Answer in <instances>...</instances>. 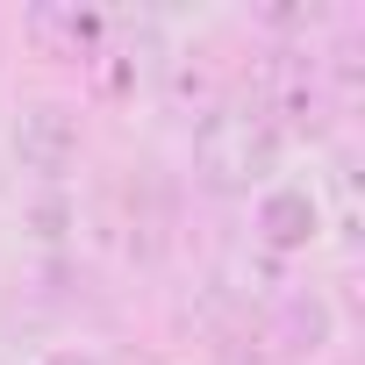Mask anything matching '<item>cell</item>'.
Wrapping results in <instances>:
<instances>
[{
	"instance_id": "obj_6",
	"label": "cell",
	"mask_w": 365,
	"mask_h": 365,
	"mask_svg": "<svg viewBox=\"0 0 365 365\" xmlns=\"http://www.w3.org/2000/svg\"><path fill=\"white\" fill-rule=\"evenodd\" d=\"M43 365H108V358H101V351H51Z\"/></svg>"
},
{
	"instance_id": "obj_4",
	"label": "cell",
	"mask_w": 365,
	"mask_h": 365,
	"mask_svg": "<svg viewBox=\"0 0 365 365\" xmlns=\"http://www.w3.org/2000/svg\"><path fill=\"white\" fill-rule=\"evenodd\" d=\"M86 65H93V79H101L108 93L143 86L150 65H158V36H150V22H108V36H101V51H93Z\"/></svg>"
},
{
	"instance_id": "obj_1",
	"label": "cell",
	"mask_w": 365,
	"mask_h": 365,
	"mask_svg": "<svg viewBox=\"0 0 365 365\" xmlns=\"http://www.w3.org/2000/svg\"><path fill=\"white\" fill-rule=\"evenodd\" d=\"M279 129L265 122V108L251 93H230L201 115L194 129V179L208 194L237 201V194H265L272 187V172H279Z\"/></svg>"
},
{
	"instance_id": "obj_2",
	"label": "cell",
	"mask_w": 365,
	"mask_h": 365,
	"mask_svg": "<svg viewBox=\"0 0 365 365\" xmlns=\"http://www.w3.org/2000/svg\"><path fill=\"white\" fill-rule=\"evenodd\" d=\"M15 158L36 179H65L79 165V115L65 101H22L15 108Z\"/></svg>"
},
{
	"instance_id": "obj_5",
	"label": "cell",
	"mask_w": 365,
	"mask_h": 365,
	"mask_svg": "<svg viewBox=\"0 0 365 365\" xmlns=\"http://www.w3.org/2000/svg\"><path fill=\"white\" fill-rule=\"evenodd\" d=\"M108 22L115 15H101V8H29V36L51 58H93L101 36H108Z\"/></svg>"
},
{
	"instance_id": "obj_3",
	"label": "cell",
	"mask_w": 365,
	"mask_h": 365,
	"mask_svg": "<svg viewBox=\"0 0 365 365\" xmlns=\"http://www.w3.org/2000/svg\"><path fill=\"white\" fill-rule=\"evenodd\" d=\"M315 230H322V201L308 187H265V201H258V251L287 258V251L315 244Z\"/></svg>"
}]
</instances>
